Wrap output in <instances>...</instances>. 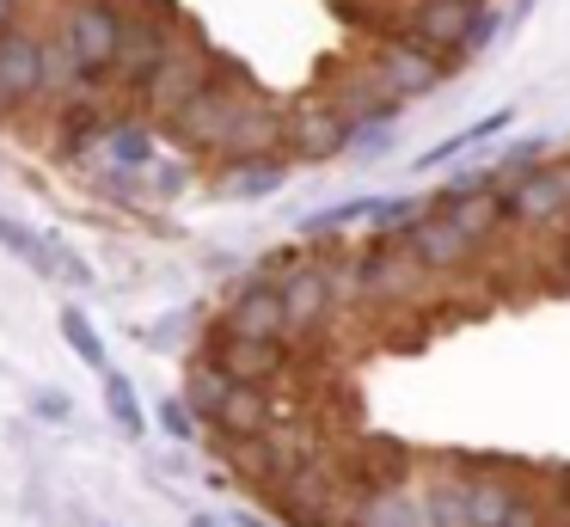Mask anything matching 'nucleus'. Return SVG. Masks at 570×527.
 <instances>
[{
	"mask_svg": "<svg viewBox=\"0 0 570 527\" xmlns=\"http://www.w3.org/2000/svg\"><path fill=\"white\" fill-rule=\"evenodd\" d=\"M246 98H252V80L234 68V61H222V74H215V80L203 86L190 105H178L173 117L160 123V135H166L173 147H185V154H197V159H215Z\"/></svg>",
	"mask_w": 570,
	"mask_h": 527,
	"instance_id": "obj_1",
	"label": "nucleus"
},
{
	"mask_svg": "<svg viewBox=\"0 0 570 527\" xmlns=\"http://www.w3.org/2000/svg\"><path fill=\"white\" fill-rule=\"evenodd\" d=\"M185 12H178V0H129V25H124V49H117L111 61V86L124 98H141V86L154 80V68H160L166 56H173V43L185 37Z\"/></svg>",
	"mask_w": 570,
	"mask_h": 527,
	"instance_id": "obj_2",
	"label": "nucleus"
},
{
	"mask_svg": "<svg viewBox=\"0 0 570 527\" xmlns=\"http://www.w3.org/2000/svg\"><path fill=\"white\" fill-rule=\"evenodd\" d=\"M497 25H503V19H497L491 0H411V12H405V31L417 37L423 49L448 56L454 68L491 43Z\"/></svg>",
	"mask_w": 570,
	"mask_h": 527,
	"instance_id": "obj_3",
	"label": "nucleus"
},
{
	"mask_svg": "<svg viewBox=\"0 0 570 527\" xmlns=\"http://www.w3.org/2000/svg\"><path fill=\"white\" fill-rule=\"evenodd\" d=\"M271 502H276V515H283L288 527H344V515H350L356 497H344L337 472L320 460V453H301V460L276 478Z\"/></svg>",
	"mask_w": 570,
	"mask_h": 527,
	"instance_id": "obj_4",
	"label": "nucleus"
},
{
	"mask_svg": "<svg viewBox=\"0 0 570 527\" xmlns=\"http://www.w3.org/2000/svg\"><path fill=\"white\" fill-rule=\"evenodd\" d=\"M215 74H222V56H215V49L203 43V31H197V25H185V37H178V43H173V56H166L160 68H154V80L141 86V98H136V105L148 110L154 123H166L178 105H190V98H197L203 86L215 80Z\"/></svg>",
	"mask_w": 570,
	"mask_h": 527,
	"instance_id": "obj_5",
	"label": "nucleus"
},
{
	"mask_svg": "<svg viewBox=\"0 0 570 527\" xmlns=\"http://www.w3.org/2000/svg\"><path fill=\"white\" fill-rule=\"evenodd\" d=\"M43 74H50V31L38 25H7L0 31V123L26 117L31 105L43 110Z\"/></svg>",
	"mask_w": 570,
	"mask_h": 527,
	"instance_id": "obj_6",
	"label": "nucleus"
},
{
	"mask_svg": "<svg viewBox=\"0 0 570 527\" xmlns=\"http://www.w3.org/2000/svg\"><path fill=\"white\" fill-rule=\"evenodd\" d=\"M368 74H374V80H381L393 98L417 105V98L442 92V86H448V74H454V61H448V56H435V49H423L417 37H411L405 25H399V31H386L381 43H374Z\"/></svg>",
	"mask_w": 570,
	"mask_h": 527,
	"instance_id": "obj_7",
	"label": "nucleus"
},
{
	"mask_svg": "<svg viewBox=\"0 0 570 527\" xmlns=\"http://www.w3.org/2000/svg\"><path fill=\"white\" fill-rule=\"evenodd\" d=\"M350 135L356 123L344 117L332 92H307L288 105V159L295 166H325V159H344L350 154Z\"/></svg>",
	"mask_w": 570,
	"mask_h": 527,
	"instance_id": "obj_8",
	"label": "nucleus"
},
{
	"mask_svg": "<svg viewBox=\"0 0 570 527\" xmlns=\"http://www.w3.org/2000/svg\"><path fill=\"white\" fill-rule=\"evenodd\" d=\"M215 325L234 331V338L295 343V331H288V306H283V282H276L271 270H252V276L227 294V306H222V319H215Z\"/></svg>",
	"mask_w": 570,
	"mask_h": 527,
	"instance_id": "obj_9",
	"label": "nucleus"
},
{
	"mask_svg": "<svg viewBox=\"0 0 570 527\" xmlns=\"http://www.w3.org/2000/svg\"><path fill=\"white\" fill-rule=\"evenodd\" d=\"M283 306H288V331H295V343H313L332 331L337 319V289H332V270L313 264V257H301V264H283Z\"/></svg>",
	"mask_w": 570,
	"mask_h": 527,
	"instance_id": "obj_10",
	"label": "nucleus"
},
{
	"mask_svg": "<svg viewBox=\"0 0 570 527\" xmlns=\"http://www.w3.org/2000/svg\"><path fill=\"white\" fill-rule=\"evenodd\" d=\"M276 417H283V404L271 399V387H258V380H234V387L222 392V404L203 417V429H209L222 448H239V441L271 436Z\"/></svg>",
	"mask_w": 570,
	"mask_h": 527,
	"instance_id": "obj_11",
	"label": "nucleus"
},
{
	"mask_svg": "<svg viewBox=\"0 0 570 527\" xmlns=\"http://www.w3.org/2000/svg\"><path fill=\"white\" fill-rule=\"evenodd\" d=\"M503 215L521 227H552L558 215H570V166H528L521 178H509Z\"/></svg>",
	"mask_w": 570,
	"mask_h": 527,
	"instance_id": "obj_12",
	"label": "nucleus"
},
{
	"mask_svg": "<svg viewBox=\"0 0 570 527\" xmlns=\"http://www.w3.org/2000/svg\"><path fill=\"white\" fill-rule=\"evenodd\" d=\"M356 270H362V301H411L417 282L430 276L405 240H374L368 252H356Z\"/></svg>",
	"mask_w": 570,
	"mask_h": 527,
	"instance_id": "obj_13",
	"label": "nucleus"
},
{
	"mask_svg": "<svg viewBox=\"0 0 570 527\" xmlns=\"http://www.w3.org/2000/svg\"><path fill=\"white\" fill-rule=\"evenodd\" d=\"M246 154H288V105L264 98L258 86H252V98L239 105V117H234V129H227V141L215 159H246Z\"/></svg>",
	"mask_w": 570,
	"mask_h": 527,
	"instance_id": "obj_14",
	"label": "nucleus"
},
{
	"mask_svg": "<svg viewBox=\"0 0 570 527\" xmlns=\"http://www.w3.org/2000/svg\"><path fill=\"white\" fill-rule=\"evenodd\" d=\"M203 355H209V362H222L234 380H258V387H271V380H283V368H288V343L234 338V331H222V325H215V338L203 343Z\"/></svg>",
	"mask_w": 570,
	"mask_h": 527,
	"instance_id": "obj_15",
	"label": "nucleus"
},
{
	"mask_svg": "<svg viewBox=\"0 0 570 527\" xmlns=\"http://www.w3.org/2000/svg\"><path fill=\"white\" fill-rule=\"evenodd\" d=\"M405 245H411V257H417L430 276H454L460 264H466L479 245L466 240V233L454 227V215L448 208H435V215H423V221H411L405 227Z\"/></svg>",
	"mask_w": 570,
	"mask_h": 527,
	"instance_id": "obj_16",
	"label": "nucleus"
},
{
	"mask_svg": "<svg viewBox=\"0 0 570 527\" xmlns=\"http://www.w3.org/2000/svg\"><path fill=\"white\" fill-rule=\"evenodd\" d=\"M344 527H430V502L405 490V478L399 485H362Z\"/></svg>",
	"mask_w": 570,
	"mask_h": 527,
	"instance_id": "obj_17",
	"label": "nucleus"
},
{
	"mask_svg": "<svg viewBox=\"0 0 570 527\" xmlns=\"http://www.w3.org/2000/svg\"><path fill=\"white\" fill-rule=\"evenodd\" d=\"M288 154H246V159H215V196H234V203H258V196H276L288 184Z\"/></svg>",
	"mask_w": 570,
	"mask_h": 527,
	"instance_id": "obj_18",
	"label": "nucleus"
},
{
	"mask_svg": "<svg viewBox=\"0 0 570 527\" xmlns=\"http://www.w3.org/2000/svg\"><path fill=\"white\" fill-rule=\"evenodd\" d=\"M325 92L344 105L350 123H399V110H405V98H393L368 68H362V74H332V80H325Z\"/></svg>",
	"mask_w": 570,
	"mask_h": 527,
	"instance_id": "obj_19",
	"label": "nucleus"
},
{
	"mask_svg": "<svg viewBox=\"0 0 570 527\" xmlns=\"http://www.w3.org/2000/svg\"><path fill=\"white\" fill-rule=\"evenodd\" d=\"M515 129V105H497V110H484L479 123H466V129H454V135H442L435 147H423L411 166L417 172H435V166H448V159H460V154H472V147H484L491 135H509Z\"/></svg>",
	"mask_w": 570,
	"mask_h": 527,
	"instance_id": "obj_20",
	"label": "nucleus"
},
{
	"mask_svg": "<svg viewBox=\"0 0 570 527\" xmlns=\"http://www.w3.org/2000/svg\"><path fill=\"white\" fill-rule=\"evenodd\" d=\"M435 208H448L454 215V227L466 233L472 245H484L497 227H503V184H484V191H466V196H454V203H435Z\"/></svg>",
	"mask_w": 570,
	"mask_h": 527,
	"instance_id": "obj_21",
	"label": "nucleus"
},
{
	"mask_svg": "<svg viewBox=\"0 0 570 527\" xmlns=\"http://www.w3.org/2000/svg\"><path fill=\"white\" fill-rule=\"evenodd\" d=\"M197 154H154L148 166H141V196H154V203H173V196H185L190 184H197V166H190Z\"/></svg>",
	"mask_w": 570,
	"mask_h": 527,
	"instance_id": "obj_22",
	"label": "nucleus"
},
{
	"mask_svg": "<svg viewBox=\"0 0 570 527\" xmlns=\"http://www.w3.org/2000/svg\"><path fill=\"white\" fill-rule=\"evenodd\" d=\"M423 502H430V527H472V515H466V472H435L430 490H423Z\"/></svg>",
	"mask_w": 570,
	"mask_h": 527,
	"instance_id": "obj_23",
	"label": "nucleus"
},
{
	"mask_svg": "<svg viewBox=\"0 0 570 527\" xmlns=\"http://www.w3.org/2000/svg\"><path fill=\"white\" fill-rule=\"evenodd\" d=\"M0 245H7V252H13L26 270L56 276V245H50V233H31V227H19L13 215H0Z\"/></svg>",
	"mask_w": 570,
	"mask_h": 527,
	"instance_id": "obj_24",
	"label": "nucleus"
},
{
	"mask_svg": "<svg viewBox=\"0 0 570 527\" xmlns=\"http://www.w3.org/2000/svg\"><path fill=\"white\" fill-rule=\"evenodd\" d=\"M105 411H111V423L124 429V436H141V429H148V411H141V399H136V380L117 374V368H105Z\"/></svg>",
	"mask_w": 570,
	"mask_h": 527,
	"instance_id": "obj_25",
	"label": "nucleus"
},
{
	"mask_svg": "<svg viewBox=\"0 0 570 527\" xmlns=\"http://www.w3.org/2000/svg\"><path fill=\"white\" fill-rule=\"evenodd\" d=\"M62 338H68V350L80 355V362L92 368V374H105L111 368V350H105V338H99V325H92L80 306H62Z\"/></svg>",
	"mask_w": 570,
	"mask_h": 527,
	"instance_id": "obj_26",
	"label": "nucleus"
},
{
	"mask_svg": "<svg viewBox=\"0 0 570 527\" xmlns=\"http://www.w3.org/2000/svg\"><path fill=\"white\" fill-rule=\"evenodd\" d=\"M430 208H435V203H423V196H381L368 221H374V227H381V233H405L411 221H423V215H430Z\"/></svg>",
	"mask_w": 570,
	"mask_h": 527,
	"instance_id": "obj_27",
	"label": "nucleus"
},
{
	"mask_svg": "<svg viewBox=\"0 0 570 527\" xmlns=\"http://www.w3.org/2000/svg\"><path fill=\"white\" fill-rule=\"evenodd\" d=\"M386 147H393V123H356V135H350V159H381Z\"/></svg>",
	"mask_w": 570,
	"mask_h": 527,
	"instance_id": "obj_28",
	"label": "nucleus"
},
{
	"mask_svg": "<svg viewBox=\"0 0 570 527\" xmlns=\"http://www.w3.org/2000/svg\"><path fill=\"white\" fill-rule=\"evenodd\" d=\"M160 423H166V436H178V441H197V429H203V417H197V404L178 392V399H166L160 404Z\"/></svg>",
	"mask_w": 570,
	"mask_h": 527,
	"instance_id": "obj_29",
	"label": "nucleus"
},
{
	"mask_svg": "<svg viewBox=\"0 0 570 527\" xmlns=\"http://www.w3.org/2000/svg\"><path fill=\"white\" fill-rule=\"evenodd\" d=\"M31 411H38L43 423H68V417H75V399L56 392V387H38V392H31Z\"/></svg>",
	"mask_w": 570,
	"mask_h": 527,
	"instance_id": "obj_30",
	"label": "nucleus"
},
{
	"mask_svg": "<svg viewBox=\"0 0 570 527\" xmlns=\"http://www.w3.org/2000/svg\"><path fill=\"white\" fill-rule=\"evenodd\" d=\"M497 527H546V502H540V497H533V490H528V497H521V502H515V509H509V515H503V521H497Z\"/></svg>",
	"mask_w": 570,
	"mask_h": 527,
	"instance_id": "obj_31",
	"label": "nucleus"
},
{
	"mask_svg": "<svg viewBox=\"0 0 570 527\" xmlns=\"http://www.w3.org/2000/svg\"><path fill=\"white\" fill-rule=\"evenodd\" d=\"M26 19V0H0V31H7V25H19Z\"/></svg>",
	"mask_w": 570,
	"mask_h": 527,
	"instance_id": "obj_32",
	"label": "nucleus"
},
{
	"mask_svg": "<svg viewBox=\"0 0 570 527\" xmlns=\"http://www.w3.org/2000/svg\"><path fill=\"white\" fill-rule=\"evenodd\" d=\"M552 497L570 509V466H558V472H552Z\"/></svg>",
	"mask_w": 570,
	"mask_h": 527,
	"instance_id": "obj_33",
	"label": "nucleus"
},
{
	"mask_svg": "<svg viewBox=\"0 0 570 527\" xmlns=\"http://www.w3.org/2000/svg\"><path fill=\"white\" fill-rule=\"evenodd\" d=\"M190 527H222V521H215V515H190Z\"/></svg>",
	"mask_w": 570,
	"mask_h": 527,
	"instance_id": "obj_34",
	"label": "nucleus"
},
{
	"mask_svg": "<svg viewBox=\"0 0 570 527\" xmlns=\"http://www.w3.org/2000/svg\"><path fill=\"white\" fill-rule=\"evenodd\" d=\"M239 527H264V521H258V515H239Z\"/></svg>",
	"mask_w": 570,
	"mask_h": 527,
	"instance_id": "obj_35",
	"label": "nucleus"
}]
</instances>
